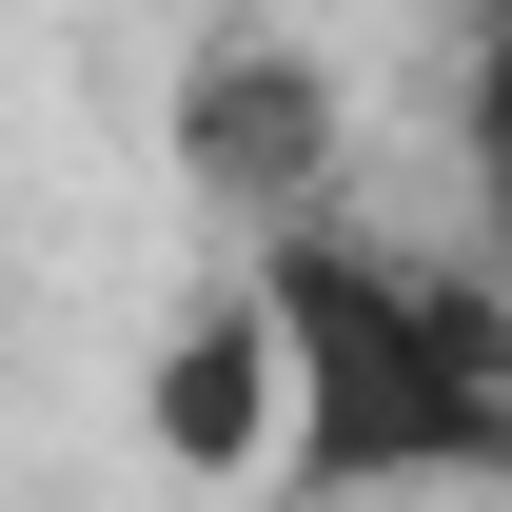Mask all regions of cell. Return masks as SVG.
I'll list each match as a JSON object with an SVG mask.
<instances>
[{"label": "cell", "instance_id": "1", "mask_svg": "<svg viewBox=\"0 0 512 512\" xmlns=\"http://www.w3.org/2000/svg\"><path fill=\"white\" fill-rule=\"evenodd\" d=\"M256 335H276V493L375 512V493H473L512 473V296L493 256L394 237L355 197L256 237Z\"/></svg>", "mask_w": 512, "mask_h": 512}, {"label": "cell", "instance_id": "2", "mask_svg": "<svg viewBox=\"0 0 512 512\" xmlns=\"http://www.w3.org/2000/svg\"><path fill=\"white\" fill-rule=\"evenodd\" d=\"M178 178H197V217H237V237L355 197V99H335V60L276 40V20H217L178 60Z\"/></svg>", "mask_w": 512, "mask_h": 512}, {"label": "cell", "instance_id": "3", "mask_svg": "<svg viewBox=\"0 0 512 512\" xmlns=\"http://www.w3.org/2000/svg\"><path fill=\"white\" fill-rule=\"evenodd\" d=\"M138 434H158V473H276V335H256V296H197L158 335Z\"/></svg>", "mask_w": 512, "mask_h": 512}]
</instances>
